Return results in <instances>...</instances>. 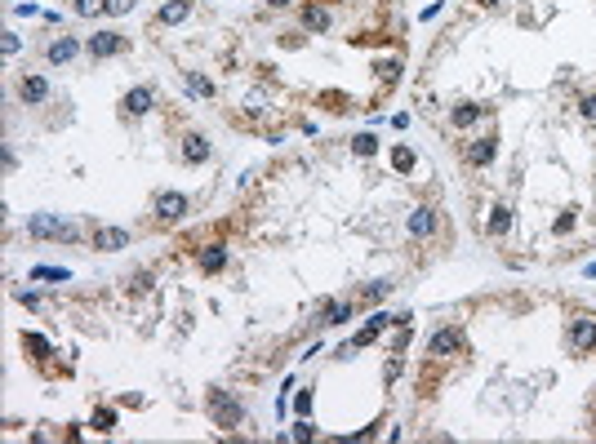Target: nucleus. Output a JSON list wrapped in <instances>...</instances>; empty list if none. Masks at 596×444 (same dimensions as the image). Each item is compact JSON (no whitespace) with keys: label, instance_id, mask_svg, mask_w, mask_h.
<instances>
[{"label":"nucleus","instance_id":"0eeeda50","mask_svg":"<svg viewBox=\"0 0 596 444\" xmlns=\"http://www.w3.org/2000/svg\"><path fill=\"white\" fill-rule=\"evenodd\" d=\"M494 156H498V143H494V138H472V143L463 147V160H467L472 169L494 165Z\"/></svg>","mask_w":596,"mask_h":444},{"label":"nucleus","instance_id":"2f4dec72","mask_svg":"<svg viewBox=\"0 0 596 444\" xmlns=\"http://www.w3.org/2000/svg\"><path fill=\"white\" fill-rule=\"evenodd\" d=\"M396 377H401V355H392V360H387V369H383V382L392 386Z\"/></svg>","mask_w":596,"mask_h":444},{"label":"nucleus","instance_id":"6e6552de","mask_svg":"<svg viewBox=\"0 0 596 444\" xmlns=\"http://www.w3.org/2000/svg\"><path fill=\"white\" fill-rule=\"evenodd\" d=\"M387 325H396V316H387V311H374V316L365 320V329L352 338V347H356V351H361V347H374V342H378V334H383Z\"/></svg>","mask_w":596,"mask_h":444},{"label":"nucleus","instance_id":"aec40b11","mask_svg":"<svg viewBox=\"0 0 596 444\" xmlns=\"http://www.w3.org/2000/svg\"><path fill=\"white\" fill-rule=\"evenodd\" d=\"M23 351H32V360H49L54 355V347H49V338H41V334H23Z\"/></svg>","mask_w":596,"mask_h":444},{"label":"nucleus","instance_id":"4be33fe9","mask_svg":"<svg viewBox=\"0 0 596 444\" xmlns=\"http://www.w3.org/2000/svg\"><path fill=\"white\" fill-rule=\"evenodd\" d=\"M187 75V89H192V98H214V80L201 71H183Z\"/></svg>","mask_w":596,"mask_h":444},{"label":"nucleus","instance_id":"412c9836","mask_svg":"<svg viewBox=\"0 0 596 444\" xmlns=\"http://www.w3.org/2000/svg\"><path fill=\"white\" fill-rule=\"evenodd\" d=\"M192 14V0H174V5H160V14H156V23H183V18Z\"/></svg>","mask_w":596,"mask_h":444},{"label":"nucleus","instance_id":"6ab92c4d","mask_svg":"<svg viewBox=\"0 0 596 444\" xmlns=\"http://www.w3.org/2000/svg\"><path fill=\"white\" fill-rule=\"evenodd\" d=\"M232 262V253H227V244H210V249L201 253V271L205 276H219V271Z\"/></svg>","mask_w":596,"mask_h":444},{"label":"nucleus","instance_id":"473e14b6","mask_svg":"<svg viewBox=\"0 0 596 444\" xmlns=\"http://www.w3.org/2000/svg\"><path fill=\"white\" fill-rule=\"evenodd\" d=\"M579 116H583V120H596V93H588V98L579 102Z\"/></svg>","mask_w":596,"mask_h":444},{"label":"nucleus","instance_id":"58836bf2","mask_svg":"<svg viewBox=\"0 0 596 444\" xmlns=\"http://www.w3.org/2000/svg\"><path fill=\"white\" fill-rule=\"evenodd\" d=\"M481 5H503V0H481Z\"/></svg>","mask_w":596,"mask_h":444},{"label":"nucleus","instance_id":"39448f33","mask_svg":"<svg viewBox=\"0 0 596 444\" xmlns=\"http://www.w3.org/2000/svg\"><path fill=\"white\" fill-rule=\"evenodd\" d=\"M85 49H89V58H116V54L129 49V36H120V32H98V36H89V40H85Z\"/></svg>","mask_w":596,"mask_h":444},{"label":"nucleus","instance_id":"9d476101","mask_svg":"<svg viewBox=\"0 0 596 444\" xmlns=\"http://www.w3.org/2000/svg\"><path fill=\"white\" fill-rule=\"evenodd\" d=\"M405 231L410 235H419V240H428L432 231H437V209H428V205H419V209L405 218Z\"/></svg>","mask_w":596,"mask_h":444},{"label":"nucleus","instance_id":"393cba45","mask_svg":"<svg viewBox=\"0 0 596 444\" xmlns=\"http://www.w3.org/2000/svg\"><path fill=\"white\" fill-rule=\"evenodd\" d=\"M374 151H378V138H374V134H356V138H352V156L370 160Z\"/></svg>","mask_w":596,"mask_h":444},{"label":"nucleus","instance_id":"72a5a7b5","mask_svg":"<svg viewBox=\"0 0 596 444\" xmlns=\"http://www.w3.org/2000/svg\"><path fill=\"white\" fill-rule=\"evenodd\" d=\"M294 409H298V418H307V413H311V391H298Z\"/></svg>","mask_w":596,"mask_h":444},{"label":"nucleus","instance_id":"4c0bfd02","mask_svg":"<svg viewBox=\"0 0 596 444\" xmlns=\"http://www.w3.org/2000/svg\"><path fill=\"white\" fill-rule=\"evenodd\" d=\"M267 5H272V9H285V5H294V0H267Z\"/></svg>","mask_w":596,"mask_h":444},{"label":"nucleus","instance_id":"f8f14e48","mask_svg":"<svg viewBox=\"0 0 596 444\" xmlns=\"http://www.w3.org/2000/svg\"><path fill=\"white\" fill-rule=\"evenodd\" d=\"M485 116H489L485 102H459V107L450 111V125L454 129H467V125H476V120H485Z\"/></svg>","mask_w":596,"mask_h":444},{"label":"nucleus","instance_id":"dca6fc26","mask_svg":"<svg viewBox=\"0 0 596 444\" xmlns=\"http://www.w3.org/2000/svg\"><path fill=\"white\" fill-rule=\"evenodd\" d=\"M329 23H334V14H329L325 5H316V0H311V5H302V27H307V32H329Z\"/></svg>","mask_w":596,"mask_h":444},{"label":"nucleus","instance_id":"f257e3e1","mask_svg":"<svg viewBox=\"0 0 596 444\" xmlns=\"http://www.w3.org/2000/svg\"><path fill=\"white\" fill-rule=\"evenodd\" d=\"M205 413H210V422L223 427V431H232V427L245 422V404L236 400L232 391H223V386H210V391H205Z\"/></svg>","mask_w":596,"mask_h":444},{"label":"nucleus","instance_id":"4468645a","mask_svg":"<svg viewBox=\"0 0 596 444\" xmlns=\"http://www.w3.org/2000/svg\"><path fill=\"white\" fill-rule=\"evenodd\" d=\"M151 102H156V93H151L147 89V84H138V89H129L125 93V102H120V107H125V116H147V111H151Z\"/></svg>","mask_w":596,"mask_h":444},{"label":"nucleus","instance_id":"c9c22d12","mask_svg":"<svg viewBox=\"0 0 596 444\" xmlns=\"http://www.w3.org/2000/svg\"><path fill=\"white\" fill-rule=\"evenodd\" d=\"M570 226H574V209H565V213H561V218H556V231H561V235H565V231H570Z\"/></svg>","mask_w":596,"mask_h":444},{"label":"nucleus","instance_id":"5701e85b","mask_svg":"<svg viewBox=\"0 0 596 444\" xmlns=\"http://www.w3.org/2000/svg\"><path fill=\"white\" fill-rule=\"evenodd\" d=\"M414 165H419V160H414L410 147H392V169L396 174H414Z\"/></svg>","mask_w":596,"mask_h":444},{"label":"nucleus","instance_id":"7c9ffc66","mask_svg":"<svg viewBox=\"0 0 596 444\" xmlns=\"http://www.w3.org/2000/svg\"><path fill=\"white\" fill-rule=\"evenodd\" d=\"M289 440H316V427H307V422H294V431H289Z\"/></svg>","mask_w":596,"mask_h":444},{"label":"nucleus","instance_id":"bb28decb","mask_svg":"<svg viewBox=\"0 0 596 444\" xmlns=\"http://www.w3.org/2000/svg\"><path fill=\"white\" fill-rule=\"evenodd\" d=\"M378 75H383V84H396V75H401V58H387V62H378Z\"/></svg>","mask_w":596,"mask_h":444},{"label":"nucleus","instance_id":"f3484780","mask_svg":"<svg viewBox=\"0 0 596 444\" xmlns=\"http://www.w3.org/2000/svg\"><path fill=\"white\" fill-rule=\"evenodd\" d=\"M183 160H187V165H205V160H210V138H205V134H187L183 138Z\"/></svg>","mask_w":596,"mask_h":444},{"label":"nucleus","instance_id":"c756f323","mask_svg":"<svg viewBox=\"0 0 596 444\" xmlns=\"http://www.w3.org/2000/svg\"><path fill=\"white\" fill-rule=\"evenodd\" d=\"M387 289H392V280H370V285H365V298H387Z\"/></svg>","mask_w":596,"mask_h":444},{"label":"nucleus","instance_id":"f03ea898","mask_svg":"<svg viewBox=\"0 0 596 444\" xmlns=\"http://www.w3.org/2000/svg\"><path fill=\"white\" fill-rule=\"evenodd\" d=\"M27 235H36V240H76V226L63 213H32L27 218Z\"/></svg>","mask_w":596,"mask_h":444},{"label":"nucleus","instance_id":"f704fd0d","mask_svg":"<svg viewBox=\"0 0 596 444\" xmlns=\"http://www.w3.org/2000/svg\"><path fill=\"white\" fill-rule=\"evenodd\" d=\"M0 45H5V54H18V49H23V40H18L14 32H5V40H0Z\"/></svg>","mask_w":596,"mask_h":444},{"label":"nucleus","instance_id":"9b49d317","mask_svg":"<svg viewBox=\"0 0 596 444\" xmlns=\"http://www.w3.org/2000/svg\"><path fill=\"white\" fill-rule=\"evenodd\" d=\"M18 98H23L27 107L45 102L49 98V80H45V75H23V80H18Z\"/></svg>","mask_w":596,"mask_h":444},{"label":"nucleus","instance_id":"c85d7f7f","mask_svg":"<svg viewBox=\"0 0 596 444\" xmlns=\"http://www.w3.org/2000/svg\"><path fill=\"white\" fill-rule=\"evenodd\" d=\"M125 285H129V294H147V289H151V276H147V271H138V276H129Z\"/></svg>","mask_w":596,"mask_h":444},{"label":"nucleus","instance_id":"2eb2a0df","mask_svg":"<svg viewBox=\"0 0 596 444\" xmlns=\"http://www.w3.org/2000/svg\"><path fill=\"white\" fill-rule=\"evenodd\" d=\"M347 320H352V302H347V298L320 302V325H347Z\"/></svg>","mask_w":596,"mask_h":444},{"label":"nucleus","instance_id":"1a4fd4ad","mask_svg":"<svg viewBox=\"0 0 596 444\" xmlns=\"http://www.w3.org/2000/svg\"><path fill=\"white\" fill-rule=\"evenodd\" d=\"M93 249H102V253L129 249V231L125 226H98V231H93Z\"/></svg>","mask_w":596,"mask_h":444},{"label":"nucleus","instance_id":"ddd939ff","mask_svg":"<svg viewBox=\"0 0 596 444\" xmlns=\"http://www.w3.org/2000/svg\"><path fill=\"white\" fill-rule=\"evenodd\" d=\"M76 54H80V40H76V36H54L49 49H45V58H49L54 67H58V62H71Z\"/></svg>","mask_w":596,"mask_h":444},{"label":"nucleus","instance_id":"7ed1b4c3","mask_svg":"<svg viewBox=\"0 0 596 444\" xmlns=\"http://www.w3.org/2000/svg\"><path fill=\"white\" fill-rule=\"evenodd\" d=\"M151 218H156L160 226H174L187 218V196L183 191H160L156 200H151Z\"/></svg>","mask_w":596,"mask_h":444},{"label":"nucleus","instance_id":"cd10ccee","mask_svg":"<svg viewBox=\"0 0 596 444\" xmlns=\"http://www.w3.org/2000/svg\"><path fill=\"white\" fill-rule=\"evenodd\" d=\"M138 0H102V14H111V18H120V14H129Z\"/></svg>","mask_w":596,"mask_h":444},{"label":"nucleus","instance_id":"b1692460","mask_svg":"<svg viewBox=\"0 0 596 444\" xmlns=\"http://www.w3.org/2000/svg\"><path fill=\"white\" fill-rule=\"evenodd\" d=\"M89 427H93V431H102V436H111V431H116V413H111V409H93Z\"/></svg>","mask_w":596,"mask_h":444},{"label":"nucleus","instance_id":"a878e982","mask_svg":"<svg viewBox=\"0 0 596 444\" xmlns=\"http://www.w3.org/2000/svg\"><path fill=\"white\" fill-rule=\"evenodd\" d=\"M32 280H63V285H67L71 271H63V267H32Z\"/></svg>","mask_w":596,"mask_h":444},{"label":"nucleus","instance_id":"e433bc0d","mask_svg":"<svg viewBox=\"0 0 596 444\" xmlns=\"http://www.w3.org/2000/svg\"><path fill=\"white\" fill-rule=\"evenodd\" d=\"M583 276H588V280H596V262H588V267H583Z\"/></svg>","mask_w":596,"mask_h":444},{"label":"nucleus","instance_id":"20e7f679","mask_svg":"<svg viewBox=\"0 0 596 444\" xmlns=\"http://www.w3.org/2000/svg\"><path fill=\"white\" fill-rule=\"evenodd\" d=\"M459 351H463V329L459 325H445V329L432 334V342H428L432 360H450V355H459Z\"/></svg>","mask_w":596,"mask_h":444},{"label":"nucleus","instance_id":"423d86ee","mask_svg":"<svg viewBox=\"0 0 596 444\" xmlns=\"http://www.w3.org/2000/svg\"><path fill=\"white\" fill-rule=\"evenodd\" d=\"M565 338H570L574 351H592L596 347V316H574L570 329H565Z\"/></svg>","mask_w":596,"mask_h":444},{"label":"nucleus","instance_id":"a211bd4d","mask_svg":"<svg viewBox=\"0 0 596 444\" xmlns=\"http://www.w3.org/2000/svg\"><path fill=\"white\" fill-rule=\"evenodd\" d=\"M512 231V209H507V205H489V218H485V235H507Z\"/></svg>","mask_w":596,"mask_h":444}]
</instances>
